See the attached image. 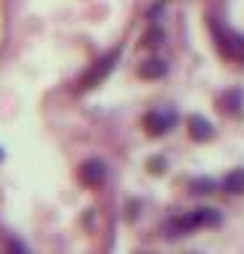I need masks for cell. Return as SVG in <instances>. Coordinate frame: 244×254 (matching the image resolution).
I'll use <instances>...</instances> for the list:
<instances>
[{
	"mask_svg": "<svg viewBox=\"0 0 244 254\" xmlns=\"http://www.w3.org/2000/svg\"><path fill=\"white\" fill-rule=\"evenodd\" d=\"M162 40H164V32H162L160 27H152V29L144 35V40H141V45H144V48H160Z\"/></svg>",
	"mask_w": 244,
	"mask_h": 254,
	"instance_id": "cell-9",
	"label": "cell"
},
{
	"mask_svg": "<svg viewBox=\"0 0 244 254\" xmlns=\"http://www.w3.org/2000/svg\"><path fill=\"white\" fill-rule=\"evenodd\" d=\"M164 74H167V64H164L162 59H149L138 66L141 79H162Z\"/></svg>",
	"mask_w": 244,
	"mask_h": 254,
	"instance_id": "cell-7",
	"label": "cell"
},
{
	"mask_svg": "<svg viewBox=\"0 0 244 254\" xmlns=\"http://www.w3.org/2000/svg\"><path fill=\"white\" fill-rule=\"evenodd\" d=\"M172 125H175V114H172V111H149V114L144 117V127H146V132L152 135V138L164 135Z\"/></svg>",
	"mask_w": 244,
	"mask_h": 254,
	"instance_id": "cell-4",
	"label": "cell"
},
{
	"mask_svg": "<svg viewBox=\"0 0 244 254\" xmlns=\"http://www.w3.org/2000/svg\"><path fill=\"white\" fill-rule=\"evenodd\" d=\"M188 135H191L196 143H204V140H212L215 127L210 125V119H204L199 114H191L188 117Z\"/></svg>",
	"mask_w": 244,
	"mask_h": 254,
	"instance_id": "cell-6",
	"label": "cell"
},
{
	"mask_svg": "<svg viewBox=\"0 0 244 254\" xmlns=\"http://www.w3.org/2000/svg\"><path fill=\"white\" fill-rule=\"evenodd\" d=\"M77 175H80V180L85 183V186L96 188V186H101V183L106 180V164L101 162V159H88V162L80 164Z\"/></svg>",
	"mask_w": 244,
	"mask_h": 254,
	"instance_id": "cell-5",
	"label": "cell"
},
{
	"mask_svg": "<svg viewBox=\"0 0 244 254\" xmlns=\"http://www.w3.org/2000/svg\"><path fill=\"white\" fill-rule=\"evenodd\" d=\"M0 162H3V151H0Z\"/></svg>",
	"mask_w": 244,
	"mask_h": 254,
	"instance_id": "cell-14",
	"label": "cell"
},
{
	"mask_svg": "<svg viewBox=\"0 0 244 254\" xmlns=\"http://www.w3.org/2000/svg\"><path fill=\"white\" fill-rule=\"evenodd\" d=\"M146 167H149V172H152V175H162L164 170H167V162H164V156H152L146 162Z\"/></svg>",
	"mask_w": 244,
	"mask_h": 254,
	"instance_id": "cell-12",
	"label": "cell"
},
{
	"mask_svg": "<svg viewBox=\"0 0 244 254\" xmlns=\"http://www.w3.org/2000/svg\"><path fill=\"white\" fill-rule=\"evenodd\" d=\"M215 188H218V183L212 180V178H196V180L191 183V190H194V193H212Z\"/></svg>",
	"mask_w": 244,
	"mask_h": 254,
	"instance_id": "cell-10",
	"label": "cell"
},
{
	"mask_svg": "<svg viewBox=\"0 0 244 254\" xmlns=\"http://www.w3.org/2000/svg\"><path fill=\"white\" fill-rule=\"evenodd\" d=\"M8 254H27V249H24V244H21V241H11L8 244Z\"/></svg>",
	"mask_w": 244,
	"mask_h": 254,
	"instance_id": "cell-13",
	"label": "cell"
},
{
	"mask_svg": "<svg viewBox=\"0 0 244 254\" xmlns=\"http://www.w3.org/2000/svg\"><path fill=\"white\" fill-rule=\"evenodd\" d=\"M220 222H223V214H220L218 209H212V206H196L194 212L180 214V217L170 220L167 236H170V238L188 236V233H191V230H196V228H218Z\"/></svg>",
	"mask_w": 244,
	"mask_h": 254,
	"instance_id": "cell-1",
	"label": "cell"
},
{
	"mask_svg": "<svg viewBox=\"0 0 244 254\" xmlns=\"http://www.w3.org/2000/svg\"><path fill=\"white\" fill-rule=\"evenodd\" d=\"M117 59H120V51H112V53H106L101 61H96V64H93V66H90V71L82 77V85H80V90H90V87H96V85L101 82V79H104V77L109 74V71L114 69V61H117Z\"/></svg>",
	"mask_w": 244,
	"mask_h": 254,
	"instance_id": "cell-3",
	"label": "cell"
},
{
	"mask_svg": "<svg viewBox=\"0 0 244 254\" xmlns=\"http://www.w3.org/2000/svg\"><path fill=\"white\" fill-rule=\"evenodd\" d=\"M212 32H215V40L220 45V51H223L226 56H231V59H239V56H244V35H236V32H231L228 27H223L218 19L210 21Z\"/></svg>",
	"mask_w": 244,
	"mask_h": 254,
	"instance_id": "cell-2",
	"label": "cell"
},
{
	"mask_svg": "<svg viewBox=\"0 0 244 254\" xmlns=\"http://www.w3.org/2000/svg\"><path fill=\"white\" fill-rule=\"evenodd\" d=\"M242 93L239 90H231V93H226V98H223V103H226V109L231 111V114H239L242 111Z\"/></svg>",
	"mask_w": 244,
	"mask_h": 254,
	"instance_id": "cell-11",
	"label": "cell"
},
{
	"mask_svg": "<svg viewBox=\"0 0 244 254\" xmlns=\"http://www.w3.org/2000/svg\"><path fill=\"white\" fill-rule=\"evenodd\" d=\"M223 190H226V193H231V196L244 193V170L228 172L226 178H223Z\"/></svg>",
	"mask_w": 244,
	"mask_h": 254,
	"instance_id": "cell-8",
	"label": "cell"
}]
</instances>
